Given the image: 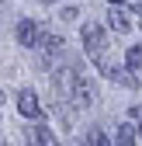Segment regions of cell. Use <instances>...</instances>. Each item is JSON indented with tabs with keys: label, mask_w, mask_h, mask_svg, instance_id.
<instances>
[{
	"label": "cell",
	"mask_w": 142,
	"mask_h": 146,
	"mask_svg": "<svg viewBox=\"0 0 142 146\" xmlns=\"http://www.w3.org/2000/svg\"><path fill=\"white\" fill-rule=\"evenodd\" d=\"M0 146H7V143H4V139H0Z\"/></svg>",
	"instance_id": "17"
},
{
	"label": "cell",
	"mask_w": 142,
	"mask_h": 146,
	"mask_svg": "<svg viewBox=\"0 0 142 146\" xmlns=\"http://www.w3.org/2000/svg\"><path fill=\"white\" fill-rule=\"evenodd\" d=\"M139 132H142V125H139Z\"/></svg>",
	"instance_id": "18"
},
{
	"label": "cell",
	"mask_w": 142,
	"mask_h": 146,
	"mask_svg": "<svg viewBox=\"0 0 142 146\" xmlns=\"http://www.w3.org/2000/svg\"><path fill=\"white\" fill-rule=\"evenodd\" d=\"M24 146H59V139H56L52 129L35 125V129H28V136H24Z\"/></svg>",
	"instance_id": "5"
},
{
	"label": "cell",
	"mask_w": 142,
	"mask_h": 146,
	"mask_svg": "<svg viewBox=\"0 0 142 146\" xmlns=\"http://www.w3.org/2000/svg\"><path fill=\"white\" fill-rule=\"evenodd\" d=\"M108 4H111V7H118V0H108Z\"/></svg>",
	"instance_id": "16"
},
{
	"label": "cell",
	"mask_w": 142,
	"mask_h": 146,
	"mask_svg": "<svg viewBox=\"0 0 142 146\" xmlns=\"http://www.w3.org/2000/svg\"><path fill=\"white\" fill-rule=\"evenodd\" d=\"M104 77H108V80H114V84H121V87H135V84H139V80L132 77V70H121V66H111Z\"/></svg>",
	"instance_id": "9"
},
{
	"label": "cell",
	"mask_w": 142,
	"mask_h": 146,
	"mask_svg": "<svg viewBox=\"0 0 142 146\" xmlns=\"http://www.w3.org/2000/svg\"><path fill=\"white\" fill-rule=\"evenodd\" d=\"M80 38H83V45H87V56L101 66V73H108V70L114 66V63L108 59V38H104V28H101V25H83Z\"/></svg>",
	"instance_id": "1"
},
{
	"label": "cell",
	"mask_w": 142,
	"mask_h": 146,
	"mask_svg": "<svg viewBox=\"0 0 142 146\" xmlns=\"http://www.w3.org/2000/svg\"><path fill=\"white\" fill-rule=\"evenodd\" d=\"M62 35H45V38H42V63L49 66L52 59H56V56H62Z\"/></svg>",
	"instance_id": "7"
},
{
	"label": "cell",
	"mask_w": 142,
	"mask_h": 146,
	"mask_svg": "<svg viewBox=\"0 0 142 146\" xmlns=\"http://www.w3.org/2000/svg\"><path fill=\"white\" fill-rule=\"evenodd\" d=\"M125 63H128L125 70H132V73H135V70L142 66V45H132V49L125 52Z\"/></svg>",
	"instance_id": "11"
},
{
	"label": "cell",
	"mask_w": 142,
	"mask_h": 146,
	"mask_svg": "<svg viewBox=\"0 0 142 146\" xmlns=\"http://www.w3.org/2000/svg\"><path fill=\"white\" fill-rule=\"evenodd\" d=\"M17 111L24 118H42V104L35 98V90H21V94H17Z\"/></svg>",
	"instance_id": "6"
},
{
	"label": "cell",
	"mask_w": 142,
	"mask_h": 146,
	"mask_svg": "<svg viewBox=\"0 0 142 146\" xmlns=\"http://www.w3.org/2000/svg\"><path fill=\"white\" fill-rule=\"evenodd\" d=\"M135 17H139V28H142V0H135Z\"/></svg>",
	"instance_id": "14"
},
{
	"label": "cell",
	"mask_w": 142,
	"mask_h": 146,
	"mask_svg": "<svg viewBox=\"0 0 142 146\" xmlns=\"http://www.w3.org/2000/svg\"><path fill=\"white\" fill-rule=\"evenodd\" d=\"M69 101H73L76 108H90L97 101V87L83 77V73H76V84H73V94H69Z\"/></svg>",
	"instance_id": "2"
},
{
	"label": "cell",
	"mask_w": 142,
	"mask_h": 146,
	"mask_svg": "<svg viewBox=\"0 0 142 146\" xmlns=\"http://www.w3.org/2000/svg\"><path fill=\"white\" fill-rule=\"evenodd\" d=\"M62 17H66V21H76L80 11H76V7H66V11H62Z\"/></svg>",
	"instance_id": "13"
},
{
	"label": "cell",
	"mask_w": 142,
	"mask_h": 146,
	"mask_svg": "<svg viewBox=\"0 0 142 146\" xmlns=\"http://www.w3.org/2000/svg\"><path fill=\"white\" fill-rule=\"evenodd\" d=\"M17 42H21L24 49H38V42H42V28H38V21L21 17V21H17Z\"/></svg>",
	"instance_id": "3"
},
{
	"label": "cell",
	"mask_w": 142,
	"mask_h": 146,
	"mask_svg": "<svg viewBox=\"0 0 142 146\" xmlns=\"http://www.w3.org/2000/svg\"><path fill=\"white\" fill-rule=\"evenodd\" d=\"M73 84H76V70H73V66H62V70H56V80H52L56 94H62V98L69 101V94H73Z\"/></svg>",
	"instance_id": "4"
},
{
	"label": "cell",
	"mask_w": 142,
	"mask_h": 146,
	"mask_svg": "<svg viewBox=\"0 0 142 146\" xmlns=\"http://www.w3.org/2000/svg\"><path fill=\"white\" fill-rule=\"evenodd\" d=\"M114 143H118V146H135V125H118Z\"/></svg>",
	"instance_id": "10"
},
{
	"label": "cell",
	"mask_w": 142,
	"mask_h": 146,
	"mask_svg": "<svg viewBox=\"0 0 142 146\" xmlns=\"http://www.w3.org/2000/svg\"><path fill=\"white\" fill-rule=\"evenodd\" d=\"M108 25H111V28H114L118 35H125V31L132 28V21H128V14L121 11V7H111V11H108Z\"/></svg>",
	"instance_id": "8"
},
{
	"label": "cell",
	"mask_w": 142,
	"mask_h": 146,
	"mask_svg": "<svg viewBox=\"0 0 142 146\" xmlns=\"http://www.w3.org/2000/svg\"><path fill=\"white\" fill-rule=\"evenodd\" d=\"M38 4H56V0H38Z\"/></svg>",
	"instance_id": "15"
},
{
	"label": "cell",
	"mask_w": 142,
	"mask_h": 146,
	"mask_svg": "<svg viewBox=\"0 0 142 146\" xmlns=\"http://www.w3.org/2000/svg\"><path fill=\"white\" fill-rule=\"evenodd\" d=\"M87 146H111V143H108V136H104L101 129H90L87 132Z\"/></svg>",
	"instance_id": "12"
}]
</instances>
